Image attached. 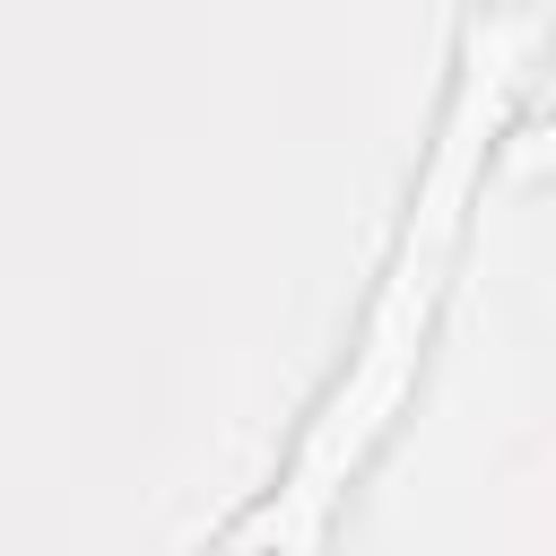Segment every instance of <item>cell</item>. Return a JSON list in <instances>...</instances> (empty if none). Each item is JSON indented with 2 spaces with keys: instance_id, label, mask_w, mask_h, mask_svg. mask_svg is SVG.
Listing matches in <instances>:
<instances>
[{
  "instance_id": "cell-1",
  "label": "cell",
  "mask_w": 556,
  "mask_h": 556,
  "mask_svg": "<svg viewBox=\"0 0 556 556\" xmlns=\"http://www.w3.org/2000/svg\"><path fill=\"white\" fill-rule=\"evenodd\" d=\"M530 43L521 17H486L469 26V61H460V87L443 104V130H434V156H426V182H417V208H408V235L382 269V295L356 330V356L339 374V391L321 400L278 504L252 521L261 547H304L330 513V495L356 478V460L374 452V434L400 417L408 400V374L426 356V330H434V304H443V278H452V252H460V226H469V191H478V165H486V139H495V113L513 96V52Z\"/></svg>"
},
{
  "instance_id": "cell-2",
  "label": "cell",
  "mask_w": 556,
  "mask_h": 556,
  "mask_svg": "<svg viewBox=\"0 0 556 556\" xmlns=\"http://www.w3.org/2000/svg\"><path fill=\"white\" fill-rule=\"evenodd\" d=\"M217 556H261V539H252V530H243V539H235V547H217Z\"/></svg>"
}]
</instances>
